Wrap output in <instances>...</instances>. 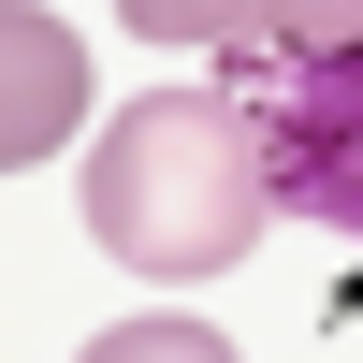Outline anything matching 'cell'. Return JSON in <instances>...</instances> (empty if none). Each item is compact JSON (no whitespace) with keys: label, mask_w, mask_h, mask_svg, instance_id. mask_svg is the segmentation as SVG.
<instances>
[{"label":"cell","mask_w":363,"mask_h":363,"mask_svg":"<svg viewBox=\"0 0 363 363\" xmlns=\"http://www.w3.org/2000/svg\"><path fill=\"white\" fill-rule=\"evenodd\" d=\"M262 160H247V116L233 87H145L102 145H87V247L131 262V277L189 291V277H233L262 247Z\"/></svg>","instance_id":"cell-1"},{"label":"cell","mask_w":363,"mask_h":363,"mask_svg":"<svg viewBox=\"0 0 363 363\" xmlns=\"http://www.w3.org/2000/svg\"><path fill=\"white\" fill-rule=\"evenodd\" d=\"M233 116H247L262 203L363 247V29L349 44H306V58H247L233 73Z\"/></svg>","instance_id":"cell-2"},{"label":"cell","mask_w":363,"mask_h":363,"mask_svg":"<svg viewBox=\"0 0 363 363\" xmlns=\"http://www.w3.org/2000/svg\"><path fill=\"white\" fill-rule=\"evenodd\" d=\"M73 116H87V44L44 0H0V174L44 160V145H73Z\"/></svg>","instance_id":"cell-3"},{"label":"cell","mask_w":363,"mask_h":363,"mask_svg":"<svg viewBox=\"0 0 363 363\" xmlns=\"http://www.w3.org/2000/svg\"><path fill=\"white\" fill-rule=\"evenodd\" d=\"M145 44H189V58H306V44H349L363 0H116Z\"/></svg>","instance_id":"cell-4"},{"label":"cell","mask_w":363,"mask_h":363,"mask_svg":"<svg viewBox=\"0 0 363 363\" xmlns=\"http://www.w3.org/2000/svg\"><path fill=\"white\" fill-rule=\"evenodd\" d=\"M87 363H233L203 320H116V335H87Z\"/></svg>","instance_id":"cell-5"}]
</instances>
